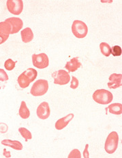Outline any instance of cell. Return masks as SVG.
<instances>
[{
	"label": "cell",
	"mask_w": 122,
	"mask_h": 158,
	"mask_svg": "<svg viewBox=\"0 0 122 158\" xmlns=\"http://www.w3.org/2000/svg\"><path fill=\"white\" fill-rule=\"evenodd\" d=\"M113 99L112 94L110 91L105 89H99L96 90L93 94V99L94 102L102 105H107L110 103Z\"/></svg>",
	"instance_id": "6da1fadb"
},
{
	"label": "cell",
	"mask_w": 122,
	"mask_h": 158,
	"mask_svg": "<svg viewBox=\"0 0 122 158\" xmlns=\"http://www.w3.org/2000/svg\"><path fill=\"white\" fill-rule=\"evenodd\" d=\"M119 135L116 131H112L108 134L106 138L104 149L106 152L108 154H112L115 152L118 147Z\"/></svg>",
	"instance_id": "7a4b0ae2"
},
{
	"label": "cell",
	"mask_w": 122,
	"mask_h": 158,
	"mask_svg": "<svg viewBox=\"0 0 122 158\" xmlns=\"http://www.w3.org/2000/svg\"><path fill=\"white\" fill-rule=\"evenodd\" d=\"M48 90V81L46 80H39L33 84L32 88H31L30 93L34 97H40L47 93Z\"/></svg>",
	"instance_id": "3957f363"
},
{
	"label": "cell",
	"mask_w": 122,
	"mask_h": 158,
	"mask_svg": "<svg viewBox=\"0 0 122 158\" xmlns=\"http://www.w3.org/2000/svg\"><path fill=\"white\" fill-rule=\"evenodd\" d=\"M72 31L75 37L78 39H83L87 35L88 27L82 21L75 20L72 26Z\"/></svg>",
	"instance_id": "277c9868"
},
{
	"label": "cell",
	"mask_w": 122,
	"mask_h": 158,
	"mask_svg": "<svg viewBox=\"0 0 122 158\" xmlns=\"http://www.w3.org/2000/svg\"><path fill=\"white\" fill-rule=\"evenodd\" d=\"M32 63L35 67L43 69L47 67L49 64V59L45 53L32 55Z\"/></svg>",
	"instance_id": "5b68a950"
},
{
	"label": "cell",
	"mask_w": 122,
	"mask_h": 158,
	"mask_svg": "<svg viewBox=\"0 0 122 158\" xmlns=\"http://www.w3.org/2000/svg\"><path fill=\"white\" fill-rule=\"evenodd\" d=\"M52 77L54 79V84L61 86L68 84L70 80L69 73L65 70H58L53 73Z\"/></svg>",
	"instance_id": "8992f818"
},
{
	"label": "cell",
	"mask_w": 122,
	"mask_h": 158,
	"mask_svg": "<svg viewBox=\"0 0 122 158\" xmlns=\"http://www.w3.org/2000/svg\"><path fill=\"white\" fill-rule=\"evenodd\" d=\"M6 5L8 11L14 15H19L23 10V2L22 0H8Z\"/></svg>",
	"instance_id": "52a82bcc"
},
{
	"label": "cell",
	"mask_w": 122,
	"mask_h": 158,
	"mask_svg": "<svg viewBox=\"0 0 122 158\" xmlns=\"http://www.w3.org/2000/svg\"><path fill=\"white\" fill-rule=\"evenodd\" d=\"M11 26L6 21L0 22V45L4 43L10 34Z\"/></svg>",
	"instance_id": "ba28073f"
},
{
	"label": "cell",
	"mask_w": 122,
	"mask_h": 158,
	"mask_svg": "<svg viewBox=\"0 0 122 158\" xmlns=\"http://www.w3.org/2000/svg\"><path fill=\"white\" fill-rule=\"evenodd\" d=\"M11 26L10 34H14L18 32L23 26V22L20 18L17 17H10L5 20Z\"/></svg>",
	"instance_id": "9c48e42d"
},
{
	"label": "cell",
	"mask_w": 122,
	"mask_h": 158,
	"mask_svg": "<svg viewBox=\"0 0 122 158\" xmlns=\"http://www.w3.org/2000/svg\"><path fill=\"white\" fill-rule=\"evenodd\" d=\"M36 113L37 117L39 118L42 120L47 119L51 114V110H50L49 103L45 102L40 103L37 107Z\"/></svg>",
	"instance_id": "30bf717a"
},
{
	"label": "cell",
	"mask_w": 122,
	"mask_h": 158,
	"mask_svg": "<svg viewBox=\"0 0 122 158\" xmlns=\"http://www.w3.org/2000/svg\"><path fill=\"white\" fill-rule=\"evenodd\" d=\"M122 74L112 73L109 77V82L107 84L108 87L111 89H116L121 86Z\"/></svg>",
	"instance_id": "8fae6325"
},
{
	"label": "cell",
	"mask_w": 122,
	"mask_h": 158,
	"mask_svg": "<svg viewBox=\"0 0 122 158\" xmlns=\"http://www.w3.org/2000/svg\"><path fill=\"white\" fill-rule=\"evenodd\" d=\"M73 118L74 114H69L66 116H64V117L59 119L55 125V129L57 130H61V129H64L68 125V123L73 119Z\"/></svg>",
	"instance_id": "7c38bea8"
},
{
	"label": "cell",
	"mask_w": 122,
	"mask_h": 158,
	"mask_svg": "<svg viewBox=\"0 0 122 158\" xmlns=\"http://www.w3.org/2000/svg\"><path fill=\"white\" fill-rule=\"evenodd\" d=\"M81 63L79 60V58H73L70 61H68L65 66V68L69 72H74L78 69H79L81 66Z\"/></svg>",
	"instance_id": "4fadbf2b"
},
{
	"label": "cell",
	"mask_w": 122,
	"mask_h": 158,
	"mask_svg": "<svg viewBox=\"0 0 122 158\" xmlns=\"http://www.w3.org/2000/svg\"><path fill=\"white\" fill-rule=\"evenodd\" d=\"M21 39L25 43H30L33 39V33L32 29L30 27H26L24 30H21Z\"/></svg>",
	"instance_id": "5bb4252c"
},
{
	"label": "cell",
	"mask_w": 122,
	"mask_h": 158,
	"mask_svg": "<svg viewBox=\"0 0 122 158\" xmlns=\"http://www.w3.org/2000/svg\"><path fill=\"white\" fill-rule=\"evenodd\" d=\"M2 144L17 151H21L23 149V145H22L19 141L17 140H8V139H5V140H3L2 141Z\"/></svg>",
	"instance_id": "9a60e30c"
},
{
	"label": "cell",
	"mask_w": 122,
	"mask_h": 158,
	"mask_svg": "<svg viewBox=\"0 0 122 158\" xmlns=\"http://www.w3.org/2000/svg\"><path fill=\"white\" fill-rule=\"evenodd\" d=\"M106 110H108V112L112 114L120 115L122 114V105L120 103H112L107 108H106Z\"/></svg>",
	"instance_id": "2e32d148"
},
{
	"label": "cell",
	"mask_w": 122,
	"mask_h": 158,
	"mask_svg": "<svg viewBox=\"0 0 122 158\" xmlns=\"http://www.w3.org/2000/svg\"><path fill=\"white\" fill-rule=\"evenodd\" d=\"M18 84L21 88H26L30 86L31 81L27 75L23 73H21L17 79Z\"/></svg>",
	"instance_id": "e0dca14e"
},
{
	"label": "cell",
	"mask_w": 122,
	"mask_h": 158,
	"mask_svg": "<svg viewBox=\"0 0 122 158\" xmlns=\"http://www.w3.org/2000/svg\"><path fill=\"white\" fill-rule=\"evenodd\" d=\"M18 114H19V116L23 119H27L30 116V110L28 109V107L26 105V103L23 102V101L21 102Z\"/></svg>",
	"instance_id": "ac0fdd59"
},
{
	"label": "cell",
	"mask_w": 122,
	"mask_h": 158,
	"mask_svg": "<svg viewBox=\"0 0 122 158\" xmlns=\"http://www.w3.org/2000/svg\"><path fill=\"white\" fill-rule=\"evenodd\" d=\"M100 49L101 53L106 57H108L111 54V48L108 43L104 42L101 43L100 44Z\"/></svg>",
	"instance_id": "d6986e66"
},
{
	"label": "cell",
	"mask_w": 122,
	"mask_h": 158,
	"mask_svg": "<svg viewBox=\"0 0 122 158\" xmlns=\"http://www.w3.org/2000/svg\"><path fill=\"white\" fill-rule=\"evenodd\" d=\"M8 80V76L4 69H0V89L4 88L6 82Z\"/></svg>",
	"instance_id": "ffe728a7"
},
{
	"label": "cell",
	"mask_w": 122,
	"mask_h": 158,
	"mask_svg": "<svg viewBox=\"0 0 122 158\" xmlns=\"http://www.w3.org/2000/svg\"><path fill=\"white\" fill-rule=\"evenodd\" d=\"M23 73L27 75L28 78L30 79L31 83L36 80V78L37 77V71L32 68H30L27 69V70L26 71H24Z\"/></svg>",
	"instance_id": "44dd1931"
},
{
	"label": "cell",
	"mask_w": 122,
	"mask_h": 158,
	"mask_svg": "<svg viewBox=\"0 0 122 158\" xmlns=\"http://www.w3.org/2000/svg\"><path fill=\"white\" fill-rule=\"evenodd\" d=\"M18 131L20 132L21 135L25 138V140L27 142L28 140H31L32 138V135L31 132L25 127H20L18 129Z\"/></svg>",
	"instance_id": "7402d4cb"
},
{
	"label": "cell",
	"mask_w": 122,
	"mask_h": 158,
	"mask_svg": "<svg viewBox=\"0 0 122 158\" xmlns=\"http://www.w3.org/2000/svg\"><path fill=\"white\" fill-rule=\"evenodd\" d=\"M16 63H17V61H13L11 59H8L5 62L4 66L6 69V70L8 71H12L13 70L15 67V65H16Z\"/></svg>",
	"instance_id": "603a6c76"
},
{
	"label": "cell",
	"mask_w": 122,
	"mask_h": 158,
	"mask_svg": "<svg viewBox=\"0 0 122 158\" xmlns=\"http://www.w3.org/2000/svg\"><path fill=\"white\" fill-rule=\"evenodd\" d=\"M121 48L118 45H115L111 48V54L113 56H120L121 55Z\"/></svg>",
	"instance_id": "cb8c5ba5"
},
{
	"label": "cell",
	"mask_w": 122,
	"mask_h": 158,
	"mask_svg": "<svg viewBox=\"0 0 122 158\" xmlns=\"http://www.w3.org/2000/svg\"><path fill=\"white\" fill-rule=\"evenodd\" d=\"M81 154L79 149H74L70 153L69 156H68V158H81Z\"/></svg>",
	"instance_id": "d4e9b609"
},
{
	"label": "cell",
	"mask_w": 122,
	"mask_h": 158,
	"mask_svg": "<svg viewBox=\"0 0 122 158\" xmlns=\"http://www.w3.org/2000/svg\"><path fill=\"white\" fill-rule=\"evenodd\" d=\"M79 86V80H77V77L74 76L72 77V81H71V85L70 88L72 89H76Z\"/></svg>",
	"instance_id": "484cf974"
},
{
	"label": "cell",
	"mask_w": 122,
	"mask_h": 158,
	"mask_svg": "<svg viewBox=\"0 0 122 158\" xmlns=\"http://www.w3.org/2000/svg\"><path fill=\"white\" fill-rule=\"evenodd\" d=\"M8 127L4 123H0V133L1 134H5L8 131Z\"/></svg>",
	"instance_id": "4316f807"
},
{
	"label": "cell",
	"mask_w": 122,
	"mask_h": 158,
	"mask_svg": "<svg viewBox=\"0 0 122 158\" xmlns=\"http://www.w3.org/2000/svg\"><path fill=\"white\" fill-rule=\"evenodd\" d=\"M88 147H89V144H87L85 145V150L83 151V157L85 158H89V154L88 152Z\"/></svg>",
	"instance_id": "83f0119b"
},
{
	"label": "cell",
	"mask_w": 122,
	"mask_h": 158,
	"mask_svg": "<svg viewBox=\"0 0 122 158\" xmlns=\"http://www.w3.org/2000/svg\"><path fill=\"white\" fill-rule=\"evenodd\" d=\"M3 155H4V156L5 157H7V158H9L11 157V154H10V151H6V149H4V153H3Z\"/></svg>",
	"instance_id": "f1b7e54d"
}]
</instances>
